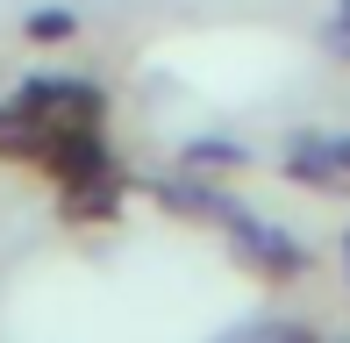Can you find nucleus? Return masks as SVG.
Masks as SVG:
<instances>
[{
	"label": "nucleus",
	"instance_id": "obj_1",
	"mask_svg": "<svg viewBox=\"0 0 350 343\" xmlns=\"http://www.w3.org/2000/svg\"><path fill=\"white\" fill-rule=\"evenodd\" d=\"M221 229H229V251L243 258V272H258V279H300L308 272V243H300L293 229L265 222V215H250V208H236Z\"/></svg>",
	"mask_w": 350,
	"mask_h": 343
},
{
	"label": "nucleus",
	"instance_id": "obj_2",
	"mask_svg": "<svg viewBox=\"0 0 350 343\" xmlns=\"http://www.w3.org/2000/svg\"><path fill=\"white\" fill-rule=\"evenodd\" d=\"M157 200H165L172 215H186V222H229L236 215V200L215 186V172H193V165H186V179L165 172V179H157Z\"/></svg>",
	"mask_w": 350,
	"mask_h": 343
},
{
	"label": "nucleus",
	"instance_id": "obj_3",
	"mask_svg": "<svg viewBox=\"0 0 350 343\" xmlns=\"http://www.w3.org/2000/svg\"><path fill=\"white\" fill-rule=\"evenodd\" d=\"M286 179L314 186V193H350V172H343L329 136H293V143H286Z\"/></svg>",
	"mask_w": 350,
	"mask_h": 343
},
{
	"label": "nucleus",
	"instance_id": "obj_4",
	"mask_svg": "<svg viewBox=\"0 0 350 343\" xmlns=\"http://www.w3.org/2000/svg\"><path fill=\"white\" fill-rule=\"evenodd\" d=\"M186 165H193V172H215V179H221V172H243V165H250V150H243V143H186Z\"/></svg>",
	"mask_w": 350,
	"mask_h": 343
},
{
	"label": "nucleus",
	"instance_id": "obj_5",
	"mask_svg": "<svg viewBox=\"0 0 350 343\" xmlns=\"http://www.w3.org/2000/svg\"><path fill=\"white\" fill-rule=\"evenodd\" d=\"M22 29H29L36 43H65V36H79V14H72V8H36Z\"/></svg>",
	"mask_w": 350,
	"mask_h": 343
},
{
	"label": "nucleus",
	"instance_id": "obj_6",
	"mask_svg": "<svg viewBox=\"0 0 350 343\" xmlns=\"http://www.w3.org/2000/svg\"><path fill=\"white\" fill-rule=\"evenodd\" d=\"M236 343H322V336H308V329H293V322H258V329H243Z\"/></svg>",
	"mask_w": 350,
	"mask_h": 343
},
{
	"label": "nucleus",
	"instance_id": "obj_7",
	"mask_svg": "<svg viewBox=\"0 0 350 343\" xmlns=\"http://www.w3.org/2000/svg\"><path fill=\"white\" fill-rule=\"evenodd\" d=\"M329 51L350 57V0H343V14H336V22H329Z\"/></svg>",
	"mask_w": 350,
	"mask_h": 343
},
{
	"label": "nucleus",
	"instance_id": "obj_8",
	"mask_svg": "<svg viewBox=\"0 0 350 343\" xmlns=\"http://www.w3.org/2000/svg\"><path fill=\"white\" fill-rule=\"evenodd\" d=\"M329 143H336V158H343V172H350V136H329Z\"/></svg>",
	"mask_w": 350,
	"mask_h": 343
},
{
	"label": "nucleus",
	"instance_id": "obj_9",
	"mask_svg": "<svg viewBox=\"0 0 350 343\" xmlns=\"http://www.w3.org/2000/svg\"><path fill=\"white\" fill-rule=\"evenodd\" d=\"M343 272H350V229H343Z\"/></svg>",
	"mask_w": 350,
	"mask_h": 343
}]
</instances>
